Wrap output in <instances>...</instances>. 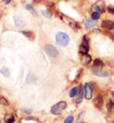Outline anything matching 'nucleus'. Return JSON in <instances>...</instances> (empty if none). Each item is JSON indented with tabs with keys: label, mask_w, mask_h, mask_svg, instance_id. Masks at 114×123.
<instances>
[{
	"label": "nucleus",
	"mask_w": 114,
	"mask_h": 123,
	"mask_svg": "<svg viewBox=\"0 0 114 123\" xmlns=\"http://www.w3.org/2000/svg\"><path fill=\"white\" fill-rule=\"evenodd\" d=\"M0 105L7 106V105H9V102H8V100H7L6 97L2 96V97H0Z\"/></svg>",
	"instance_id": "b1692460"
},
{
	"label": "nucleus",
	"mask_w": 114,
	"mask_h": 123,
	"mask_svg": "<svg viewBox=\"0 0 114 123\" xmlns=\"http://www.w3.org/2000/svg\"><path fill=\"white\" fill-rule=\"evenodd\" d=\"M93 66L94 67H101L102 68L104 66V63H103V61L100 58H96L94 61H93Z\"/></svg>",
	"instance_id": "a211bd4d"
},
{
	"label": "nucleus",
	"mask_w": 114,
	"mask_h": 123,
	"mask_svg": "<svg viewBox=\"0 0 114 123\" xmlns=\"http://www.w3.org/2000/svg\"><path fill=\"white\" fill-rule=\"evenodd\" d=\"M90 50V46H87V45H85V44H80L79 46H78V52L81 55H86V54H88Z\"/></svg>",
	"instance_id": "4468645a"
},
{
	"label": "nucleus",
	"mask_w": 114,
	"mask_h": 123,
	"mask_svg": "<svg viewBox=\"0 0 114 123\" xmlns=\"http://www.w3.org/2000/svg\"><path fill=\"white\" fill-rule=\"evenodd\" d=\"M106 4L104 0H96L95 3L93 4L90 7L91 12H97L100 13H104L106 11Z\"/></svg>",
	"instance_id": "f03ea898"
},
{
	"label": "nucleus",
	"mask_w": 114,
	"mask_h": 123,
	"mask_svg": "<svg viewBox=\"0 0 114 123\" xmlns=\"http://www.w3.org/2000/svg\"><path fill=\"white\" fill-rule=\"evenodd\" d=\"M20 33L22 34L24 37H26L30 40L35 39V33L32 31H30V30H22V31H20Z\"/></svg>",
	"instance_id": "f8f14e48"
},
{
	"label": "nucleus",
	"mask_w": 114,
	"mask_h": 123,
	"mask_svg": "<svg viewBox=\"0 0 114 123\" xmlns=\"http://www.w3.org/2000/svg\"><path fill=\"white\" fill-rule=\"evenodd\" d=\"M67 107V103L65 101H61L55 104L51 108V113L53 115H59L62 112V111Z\"/></svg>",
	"instance_id": "20e7f679"
},
{
	"label": "nucleus",
	"mask_w": 114,
	"mask_h": 123,
	"mask_svg": "<svg viewBox=\"0 0 114 123\" xmlns=\"http://www.w3.org/2000/svg\"><path fill=\"white\" fill-rule=\"evenodd\" d=\"M25 9L29 11L31 14H33L34 16H37V11L34 7V6H32V4H26L25 5Z\"/></svg>",
	"instance_id": "dca6fc26"
},
{
	"label": "nucleus",
	"mask_w": 114,
	"mask_h": 123,
	"mask_svg": "<svg viewBox=\"0 0 114 123\" xmlns=\"http://www.w3.org/2000/svg\"><path fill=\"white\" fill-rule=\"evenodd\" d=\"M85 96V86L80 85L79 86V93L78 95V97L76 99V103L77 104H80L81 102L83 101V98Z\"/></svg>",
	"instance_id": "ddd939ff"
},
{
	"label": "nucleus",
	"mask_w": 114,
	"mask_h": 123,
	"mask_svg": "<svg viewBox=\"0 0 114 123\" xmlns=\"http://www.w3.org/2000/svg\"><path fill=\"white\" fill-rule=\"evenodd\" d=\"M44 50L51 58H56V57L59 56L58 49L52 44H46L44 46Z\"/></svg>",
	"instance_id": "7ed1b4c3"
},
{
	"label": "nucleus",
	"mask_w": 114,
	"mask_h": 123,
	"mask_svg": "<svg viewBox=\"0 0 114 123\" xmlns=\"http://www.w3.org/2000/svg\"><path fill=\"white\" fill-rule=\"evenodd\" d=\"M100 26L102 30H104L106 31H114V20H111V19H104L102 20L101 23H100Z\"/></svg>",
	"instance_id": "39448f33"
},
{
	"label": "nucleus",
	"mask_w": 114,
	"mask_h": 123,
	"mask_svg": "<svg viewBox=\"0 0 114 123\" xmlns=\"http://www.w3.org/2000/svg\"><path fill=\"white\" fill-rule=\"evenodd\" d=\"M0 73L2 74L4 77L8 78L10 76V71H9V69L4 66V67H2L1 69H0Z\"/></svg>",
	"instance_id": "aec40b11"
},
{
	"label": "nucleus",
	"mask_w": 114,
	"mask_h": 123,
	"mask_svg": "<svg viewBox=\"0 0 114 123\" xmlns=\"http://www.w3.org/2000/svg\"><path fill=\"white\" fill-rule=\"evenodd\" d=\"M91 72L93 75H95L96 77L101 78H107L109 77V73L106 71H104L102 68L101 67H94L91 68Z\"/></svg>",
	"instance_id": "423d86ee"
},
{
	"label": "nucleus",
	"mask_w": 114,
	"mask_h": 123,
	"mask_svg": "<svg viewBox=\"0 0 114 123\" xmlns=\"http://www.w3.org/2000/svg\"><path fill=\"white\" fill-rule=\"evenodd\" d=\"M14 122V118L13 116H11L9 118H6V123H13Z\"/></svg>",
	"instance_id": "bb28decb"
},
{
	"label": "nucleus",
	"mask_w": 114,
	"mask_h": 123,
	"mask_svg": "<svg viewBox=\"0 0 114 123\" xmlns=\"http://www.w3.org/2000/svg\"><path fill=\"white\" fill-rule=\"evenodd\" d=\"M22 111L25 113H28V114H31L32 113V110L31 109H28V108H22Z\"/></svg>",
	"instance_id": "cd10ccee"
},
{
	"label": "nucleus",
	"mask_w": 114,
	"mask_h": 123,
	"mask_svg": "<svg viewBox=\"0 0 114 123\" xmlns=\"http://www.w3.org/2000/svg\"><path fill=\"white\" fill-rule=\"evenodd\" d=\"M54 41L56 45L62 47H66L69 46L71 42V37L67 32L65 31H58L54 36Z\"/></svg>",
	"instance_id": "f257e3e1"
},
{
	"label": "nucleus",
	"mask_w": 114,
	"mask_h": 123,
	"mask_svg": "<svg viewBox=\"0 0 114 123\" xmlns=\"http://www.w3.org/2000/svg\"><path fill=\"white\" fill-rule=\"evenodd\" d=\"M90 17H91L93 20H95V21H97V22H98L99 20L101 19V17H102V13L97 12H91Z\"/></svg>",
	"instance_id": "412c9836"
},
{
	"label": "nucleus",
	"mask_w": 114,
	"mask_h": 123,
	"mask_svg": "<svg viewBox=\"0 0 114 123\" xmlns=\"http://www.w3.org/2000/svg\"><path fill=\"white\" fill-rule=\"evenodd\" d=\"M33 1H34V2H36V1H37V0H33Z\"/></svg>",
	"instance_id": "c756f323"
},
{
	"label": "nucleus",
	"mask_w": 114,
	"mask_h": 123,
	"mask_svg": "<svg viewBox=\"0 0 114 123\" xmlns=\"http://www.w3.org/2000/svg\"><path fill=\"white\" fill-rule=\"evenodd\" d=\"M92 56L90 55L89 54H86V55H81V57H80V62L81 64L84 65V66H87L91 63L92 62Z\"/></svg>",
	"instance_id": "9b49d317"
},
{
	"label": "nucleus",
	"mask_w": 114,
	"mask_h": 123,
	"mask_svg": "<svg viewBox=\"0 0 114 123\" xmlns=\"http://www.w3.org/2000/svg\"><path fill=\"white\" fill-rule=\"evenodd\" d=\"M82 44H85V45H87V46H90V38L87 35H84L82 37V41H81Z\"/></svg>",
	"instance_id": "4be33fe9"
},
{
	"label": "nucleus",
	"mask_w": 114,
	"mask_h": 123,
	"mask_svg": "<svg viewBox=\"0 0 114 123\" xmlns=\"http://www.w3.org/2000/svg\"><path fill=\"white\" fill-rule=\"evenodd\" d=\"M78 93H79V86H75L70 90L69 96H70V98H75L78 95Z\"/></svg>",
	"instance_id": "2eb2a0df"
},
{
	"label": "nucleus",
	"mask_w": 114,
	"mask_h": 123,
	"mask_svg": "<svg viewBox=\"0 0 114 123\" xmlns=\"http://www.w3.org/2000/svg\"><path fill=\"white\" fill-rule=\"evenodd\" d=\"M3 3L6 5V6H8L12 3V0H3Z\"/></svg>",
	"instance_id": "c85d7f7f"
},
{
	"label": "nucleus",
	"mask_w": 114,
	"mask_h": 123,
	"mask_svg": "<svg viewBox=\"0 0 114 123\" xmlns=\"http://www.w3.org/2000/svg\"><path fill=\"white\" fill-rule=\"evenodd\" d=\"M113 107H114V102L112 101L111 98H109L108 100H107V102H106V108H107V111H108L109 112H111V111H112Z\"/></svg>",
	"instance_id": "6ab92c4d"
},
{
	"label": "nucleus",
	"mask_w": 114,
	"mask_h": 123,
	"mask_svg": "<svg viewBox=\"0 0 114 123\" xmlns=\"http://www.w3.org/2000/svg\"><path fill=\"white\" fill-rule=\"evenodd\" d=\"M85 97L87 100H90L92 99L93 96V89H92V86H91V83H86L85 84Z\"/></svg>",
	"instance_id": "9d476101"
},
{
	"label": "nucleus",
	"mask_w": 114,
	"mask_h": 123,
	"mask_svg": "<svg viewBox=\"0 0 114 123\" xmlns=\"http://www.w3.org/2000/svg\"><path fill=\"white\" fill-rule=\"evenodd\" d=\"M13 22H14V26L16 29H18L20 31H22L25 28L26 26V22L19 15H14L13 16Z\"/></svg>",
	"instance_id": "6e6552de"
},
{
	"label": "nucleus",
	"mask_w": 114,
	"mask_h": 123,
	"mask_svg": "<svg viewBox=\"0 0 114 123\" xmlns=\"http://www.w3.org/2000/svg\"><path fill=\"white\" fill-rule=\"evenodd\" d=\"M106 12L114 16V6H112V5H108V6H106Z\"/></svg>",
	"instance_id": "5701e85b"
},
{
	"label": "nucleus",
	"mask_w": 114,
	"mask_h": 123,
	"mask_svg": "<svg viewBox=\"0 0 114 123\" xmlns=\"http://www.w3.org/2000/svg\"><path fill=\"white\" fill-rule=\"evenodd\" d=\"M40 13H41V15L43 16V17H45L46 19L53 18V13L47 9H41L40 10Z\"/></svg>",
	"instance_id": "f3484780"
},
{
	"label": "nucleus",
	"mask_w": 114,
	"mask_h": 123,
	"mask_svg": "<svg viewBox=\"0 0 114 123\" xmlns=\"http://www.w3.org/2000/svg\"><path fill=\"white\" fill-rule=\"evenodd\" d=\"M104 100H103V95L102 94H99L96 96V98L94 99V105L96 108L98 109H102V105H103Z\"/></svg>",
	"instance_id": "1a4fd4ad"
},
{
	"label": "nucleus",
	"mask_w": 114,
	"mask_h": 123,
	"mask_svg": "<svg viewBox=\"0 0 114 123\" xmlns=\"http://www.w3.org/2000/svg\"><path fill=\"white\" fill-rule=\"evenodd\" d=\"M82 23H83L84 28L88 31V30H91L92 28L96 27V25L97 24V21L93 20L90 16H88V17H86V18L84 19Z\"/></svg>",
	"instance_id": "0eeeda50"
},
{
	"label": "nucleus",
	"mask_w": 114,
	"mask_h": 123,
	"mask_svg": "<svg viewBox=\"0 0 114 123\" xmlns=\"http://www.w3.org/2000/svg\"><path fill=\"white\" fill-rule=\"evenodd\" d=\"M35 80H35L34 76H33V75H30H30H28V76H27V78H26V82H27L28 84L31 83L32 81H35Z\"/></svg>",
	"instance_id": "393cba45"
},
{
	"label": "nucleus",
	"mask_w": 114,
	"mask_h": 123,
	"mask_svg": "<svg viewBox=\"0 0 114 123\" xmlns=\"http://www.w3.org/2000/svg\"><path fill=\"white\" fill-rule=\"evenodd\" d=\"M74 120V117L73 116H68L64 120V123H72Z\"/></svg>",
	"instance_id": "a878e982"
}]
</instances>
